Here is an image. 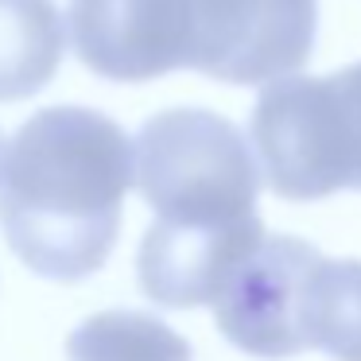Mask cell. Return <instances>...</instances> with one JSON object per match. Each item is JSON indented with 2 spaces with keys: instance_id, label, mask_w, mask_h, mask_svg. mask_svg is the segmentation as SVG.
<instances>
[{
  "instance_id": "1",
  "label": "cell",
  "mask_w": 361,
  "mask_h": 361,
  "mask_svg": "<svg viewBox=\"0 0 361 361\" xmlns=\"http://www.w3.org/2000/svg\"><path fill=\"white\" fill-rule=\"evenodd\" d=\"M133 179L156 221L136 257L152 303H210L264 237L260 164L249 136L210 109H164L133 144Z\"/></svg>"
},
{
  "instance_id": "2",
  "label": "cell",
  "mask_w": 361,
  "mask_h": 361,
  "mask_svg": "<svg viewBox=\"0 0 361 361\" xmlns=\"http://www.w3.org/2000/svg\"><path fill=\"white\" fill-rule=\"evenodd\" d=\"M133 187V144L113 117L51 105L16 128L0 164L4 241L43 280H86L109 260Z\"/></svg>"
},
{
  "instance_id": "3",
  "label": "cell",
  "mask_w": 361,
  "mask_h": 361,
  "mask_svg": "<svg viewBox=\"0 0 361 361\" xmlns=\"http://www.w3.org/2000/svg\"><path fill=\"white\" fill-rule=\"evenodd\" d=\"M249 144L288 202L361 190V63L307 78L280 74L257 97Z\"/></svg>"
},
{
  "instance_id": "4",
  "label": "cell",
  "mask_w": 361,
  "mask_h": 361,
  "mask_svg": "<svg viewBox=\"0 0 361 361\" xmlns=\"http://www.w3.org/2000/svg\"><path fill=\"white\" fill-rule=\"evenodd\" d=\"M190 71L257 86L291 74L311 59L319 35L314 0H187Z\"/></svg>"
},
{
  "instance_id": "5",
  "label": "cell",
  "mask_w": 361,
  "mask_h": 361,
  "mask_svg": "<svg viewBox=\"0 0 361 361\" xmlns=\"http://www.w3.org/2000/svg\"><path fill=\"white\" fill-rule=\"evenodd\" d=\"M319 249L299 237H260V245L226 276L210 299L214 322L237 350L252 357L303 353V283Z\"/></svg>"
},
{
  "instance_id": "6",
  "label": "cell",
  "mask_w": 361,
  "mask_h": 361,
  "mask_svg": "<svg viewBox=\"0 0 361 361\" xmlns=\"http://www.w3.org/2000/svg\"><path fill=\"white\" fill-rule=\"evenodd\" d=\"M66 39L94 74L113 82H152L190 71L187 0H71Z\"/></svg>"
},
{
  "instance_id": "7",
  "label": "cell",
  "mask_w": 361,
  "mask_h": 361,
  "mask_svg": "<svg viewBox=\"0 0 361 361\" xmlns=\"http://www.w3.org/2000/svg\"><path fill=\"white\" fill-rule=\"evenodd\" d=\"M66 20L55 0H0V102H24L55 78Z\"/></svg>"
},
{
  "instance_id": "8",
  "label": "cell",
  "mask_w": 361,
  "mask_h": 361,
  "mask_svg": "<svg viewBox=\"0 0 361 361\" xmlns=\"http://www.w3.org/2000/svg\"><path fill=\"white\" fill-rule=\"evenodd\" d=\"M303 345L334 361H361V260L319 252L303 283Z\"/></svg>"
},
{
  "instance_id": "9",
  "label": "cell",
  "mask_w": 361,
  "mask_h": 361,
  "mask_svg": "<svg viewBox=\"0 0 361 361\" xmlns=\"http://www.w3.org/2000/svg\"><path fill=\"white\" fill-rule=\"evenodd\" d=\"M71 361H195L190 342L144 311L90 314L66 338Z\"/></svg>"
},
{
  "instance_id": "10",
  "label": "cell",
  "mask_w": 361,
  "mask_h": 361,
  "mask_svg": "<svg viewBox=\"0 0 361 361\" xmlns=\"http://www.w3.org/2000/svg\"><path fill=\"white\" fill-rule=\"evenodd\" d=\"M0 164H4V144H0Z\"/></svg>"
}]
</instances>
